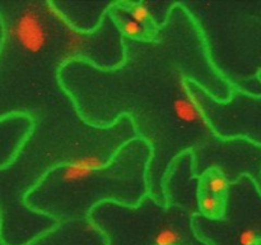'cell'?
Segmentation results:
<instances>
[{"label": "cell", "mask_w": 261, "mask_h": 245, "mask_svg": "<svg viewBox=\"0 0 261 245\" xmlns=\"http://www.w3.org/2000/svg\"><path fill=\"white\" fill-rule=\"evenodd\" d=\"M231 183L218 168H208L198 178V191L226 198Z\"/></svg>", "instance_id": "cell-12"}, {"label": "cell", "mask_w": 261, "mask_h": 245, "mask_svg": "<svg viewBox=\"0 0 261 245\" xmlns=\"http://www.w3.org/2000/svg\"><path fill=\"white\" fill-rule=\"evenodd\" d=\"M257 79L261 83V71ZM186 87L217 135L245 138L261 147V94L252 96L233 88L229 100L217 101L195 82L186 81Z\"/></svg>", "instance_id": "cell-7"}, {"label": "cell", "mask_w": 261, "mask_h": 245, "mask_svg": "<svg viewBox=\"0 0 261 245\" xmlns=\"http://www.w3.org/2000/svg\"><path fill=\"white\" fill-rule=\"evenodd\" d=\"M109 15L111 17L112 22L116 26L117 31L124 38H129L133 41H142V42H148V41L154 40L157 36L158 30L150 28L143 23L138 22L137 19L129 14L126 9L121 5L120 0L114 2V4L107 10Z\"/></svg>", "instance_id": "cell-11"}, {"label": "cell", "mask_w": 261, "mask_h": 245, "mask_svg": "<svg viewBox=\"0 0 261 245\" xmlns=\"http://www.w3.org/2000/svg\"><path fill=\"white\" fill-rule=\"evenodd\" d=\"M173 4H175V2H147L150 14H152L153 19L158 27H161L167 20Z\"/></svg>", "instance_id": "cell-15"}, {"label": "cell", "mask_w": 261, "mask_h": 245, "mask_svg": "<svg viewBox=\"0 0 261 245\" xmlns=\"http://www.w3.org/2000/svg\"><path fill=\"white\" fill-rule=\"evenodd\" d=\"M166 206L181 207L191 216L198 211V178L193 173V156L185 152L170 165L163 180Z\"/></svg>", "instance_id": "cell-8"}, {"label": "cell", "mask_w": 261, "mask_h": 245, "mask_svg": "<svg viewBox=\"0 0 261 245\" xmlns=\"http://www.w3.org/2000/svg\"><path fill=\"white\" fill-rule=\"evenodd\" d=\"M137 138L126 115L109 127L84 121L76 106L40 114L12 161L0 167V241L31 245L59 226L47 214L32 211L24 198L53 168L61 165L99 167Z\"/></svg>", "instance_id": "cell-3"}, {"label": "cell", "mask_w": 261, "mask_h": 245, "mask_svg": "<svg viewBox=\"0 0 261 245\" xmlns=\"http://www.w3.org/2000/svg\"><path fill=\"white\" fill-rule=\"evenodd\" d=\"M224 208H226V198L198 191L199 214L209 219H219L223 216Z\"/></svg>", "instance_id": "cell-13"}, {"label": "cell", "mask_w": 261, "mask_h": 245, "mask_svg": "<svg viewBox=\"0 0 261 245\" xmlns=\"http://www.w3.org/2000/svg\"><path fill=\"white\" fill-rule=\"evenodd\" d=\"M195 22L217 73L234 89L260 96L261 2H180Z\"/></svg>", "instance_id": "cell-5"}, {"label": "cell", "mask_w": 261, "mask_h": 245, "mask_svg": "<svg viewBox=\"0 0 261 245\" xmlns=\"http://www.w3.org/2000/svg\"><path fill=\"white\" fill-rule=\"evenodd\" d=\"M0 120L40 114L74 105L61 87L64 64L83 60L110 70L124 61L122 36L109 13L89 33L74 30L50 0H0Z\"/></svg>", "instance_id": "cell-2"}, {"label": "cell", "mask_w": 261, "mask_h": 245, "mask_svg": "<svg viewBox=\"0 0 261 245\" xmlns=\"http://www.w3.org/2000/svg\"><path fill=\"white\" fill-rule=\"evenodd\" d=\"M3 24L0 20V43ZM32 129V120L25 115H10L0 120V167L7 166L14 158L20 145Z\"/></svg>", "instance_id": "cell-10"}, {"label": "cell", "mask_w": 261, "mask_h": 245, "mask_svg": "<svg viewBox=\"0 0 261 245\" xmlns=\"http://www.w3.org/2000/svg\"><path fill=\"white\" fill-rule=\"evenodd\" d=\"M122 7L129 12V14L132 15L134 19H137L138 22L143 23V24L148 26L150 28H155L158 30V26L155 24L154 19H153L152 14L149 12V8H148L147 2H133V0H120Z\"/></svg>", "instance_id": "cell-14"}, {"label": "cell", "mask_w": 261, "mask_h": 245, "mask_svg": "<svg viewBox=\"0 0 261 245\" xmlns=\"http://www.w3.org/2000/svg\"><path fill=\"white\" fill-rule=\"evenodd\" d=\"M150 147L139 138L125 143L99 167L61 165L45 174L25 195L32 211L63 224L88 221V214L105 202L137 206L147 194Z\"/></svg>", "instance_id": "cell-4"}, {"label": "cell", "mask_w": 261, "mask_h": 245, "mask_svg": "<svg viewBox=\"0 0 261 245\" xmlns=\"http://www.w3.org/2000/svg\"><path fill=\"white\" fill-rule=\"evenodd\" d=\"M124 61L102 70L83 60L64 64L60 84L86 122L109 127L126 115L137 138L150 147L147 183L149 195L166 206L163 180L180 155L193 156L196 178L218 168L229 183L261 176V147L245 138H222L209 127L191 97L193 81L217 101H227L232 87L213 68L195 22L175 2L154 40L122 37Z\"/></svg>", "instance_id": "cell-1"}, {"label": "cell", "mask_w": 261, "mask_h": 245, "mask_svg": "<svg viewBox=\"0 0 261 245\" xmlns=\"http://www.w3.org/2000/svg\"><path fill=\"white\" fill-rule=\"evenodd\" d=\"M54 9L74 30L93 32L101 24L105 14L114 2H59L50 0Z\"/></svg>", "instance_id": "cell-9"}, {"label": "cell", "mask_w": 261, "mask_h": 245, "mask_svg": "<svg viewBox=\"0 0 261 245\" xmlns=\"http://www.w3.org/2000/svg\"><path fill=\"white\" fill-rule=\"evenodd\" d=\"M191 227L206 245L227 236L231 245H254L261 240V191L250 176L244 175L229 185L222 218L209 219L196 213Z\"/></svg>", "instance_id": "cell-6"}]
</instances>
